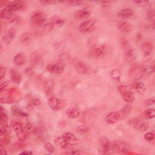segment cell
<instances>
[{
    "instance_id": "6da1fadb",
    "label": "cell",
    "mask_w": 155,
    "mask_h": 155,
    "mask_svg": "<svg viewBox=\"0 0 155 155\" xmlns=\"http://www.w3.org/2000/svg\"><path fill=\"white\" fill-rule=\"evenodd\" d=\"M47 15L41 11H35L31 15L30 24L32 28L38 30L46 21Z\"/></svg>"
},
{
    "instance_id": "7a4b0ae2",
    "label": "cell",
    "mask_w": 155,
    "mask_h": 155,
    "mask_svg": "<svg viewBox=\"0 0 155 155\" xmlns=\"http://www.w3.org/2000/svg\"><path fill=\"white\" fill-rule=\"evenodd\" d=\"M117 89L118 93L125 102L128 104H131L134 102V96L131 86L121 85H119Z\"/></svg>"
},
{
    "instance_id": "3957f363",
    "label": "cell",
    "mask_w": 155,
    "mask_h": 155,
    "mask_svg": "<svg viewBox=\"0 0 155 155\" xmlns=\"http://www.w3.org/2000/svg\"><path fill=\"white\" fill-rule=\"evenodd\" d=\"M144 73L143 66L139 64H135L131 67L128 74L130 79L134 81H137L140 79L143 76Z\"/></svg>"
},
{
    "instance_id": "277c9868",
    "label": "cell",
    "mask_w": 155,
    "mask_h": 155,
    "mask_svg": "<svg viewBox=\"0 0 155 155\" xmlns=\"http://www.w3.org/2000/svg\"><path fill=\"white\" fill-rule=\"evenodd\" d=\"M73 65L76 70V71L79 74H90L91 71V68L86 64L84 62L81 60L79 58H75L72 59Z\"/></svg>"
},
{
    "instance_id": "5b68a950",
    "label": "cell",
    "mask_w": 155,
    "mask_h": 155,
    "mask_svg": "<svg viewBox=\"0 0 155 155\" xmlns=\"http://www.w3.org/2000/svg\"><path fill=\"white\" fill-rule=\"evenodd\" d=\"M111 150L117 153L126 154L131 151V147L124 141L115 140L111 143Z\"/></svg>"
},
{
    "instance_id": "8992f818",
    "label": "cell",
    "mask_w": 155,
    "mask_h": 155,
    "mask_svg": "<svg viewBox=\"0 0 155 155\" xmlns=\"http://www.w3.org/2000/svg\"><path fill=\"white\" fill-rule=\"evenodd\" d=\"M128 124L130 126L140 131H145L149 128V124L147 121H143L139 118L133 117L128 120Z\"/></svg>"
},
{
    "instance_id": "52a82bcc",
    "label": "cell",
    "mask_w": 155,
    "mask_h": 155,
    "mask_svg": "<svg viewBox=\"0 0 155 155\" xmlns=\"http://www.w3.org/2000/svg\"><path fill=\"white\" fill-rule=\"evenodd\" d=\"M107 53V48L105 45H95L93 46L88 51L90 56L99 59L103 58Z\"/></svg>"
},
{
    "instance_id": "ba28073f",
    "label": "cell",
    "mask_w": 155,
    "mask_h": 155,
    "mask_svg": "<svg viewBox=\"0 0 155 155\" xmlns=\"http://www.w3.org/2000/svg\"><path fill=\"white\" fill-rule=\"evenodd\" d=\"M12 128L15 131L19 140L25 141L28 137L27 135L25 130L20 122H18L17 120H13L12 122Z\"/></svg>"
},
{
    "instance_id": "9c48e42d",
    "label": "cell",
    "mask_w": 155,
    "mask_h": 155,
    "mask_svg": "<svg viewBox=\"0 0 155 155\" xmlns=\"http://www.w3.org/2000/svg\"><path fill=\"white\" fill-rule=\"evenodd\" d=\"M5 7L12 13H15L18 11L25 10L27 8V4L23 1H14L8 2Z\"/></svg>"
},
{
    "instance_id": "30bf717a",
    "label": "cell",
    "mask_w": 155,
    "mask_h": 155,
    "mask_svg": "<svg viewBox=\"0 0 155 155\" xmlns=\"http://www.w3.org/2000/svg\"><path fill=\"white\" fill-rule=\"evenodd\" d=\"M65 64L63 61L59 60L54 64H50L47 66V70L48 71L52 74H61L65 69Z\"/></svg>"
},
{
    "instance_id": "8fae6325",
    "label": "cell",
    "mask_w": 155,
    "mask_h": 155,
    "mask_svg": "<svg viewBox=\"0 0 155 155\" xmlns=\"http://www.w3.org/2000/svg\"><path fill=\"white\" fill-rule=\"evenodd\" d=\"M96 20L94 19H88L83 21L79 26L78 30L81 33H87L91 31L95 27Z\"/></svg>"
},
{
    "instance_id": "7c38bea8",
    "label": "cell",
    "mask_w": 155,
    "mask_h": 155,
    "mask_svg": "<svg viewBox=\"0 0 155 155\" xmlns=\"http://www.w3.org/2000/svg\"><path fill=\"white\" fill-rule=\"evenodd\" d=\"M30 62L32 67L39 68L42 66L44 60L41 53H39V52L37 51H35L31 53L30 56Z\"/></svg>"
},
{
    "instance_id": "4fadbf2b",
    "label": "cell",
    "mask_w": 155,
    "mask_h": 155,
    "mask_svg": "<svg viewBox=\"0 0 155 155\" xmlns=\"http://www.w3.org/2000/svg\"><path fill=\"white\" fill-rule=\"evenodd\" d=\"M99 150L102 153H108L111 150V143L108 137L101 136L99 138Z\"/></svg>"
},
{
    "instance_id": "5bb4252c",
    "label": "cell",
    "mask_w": 155,
    "mask_h": 155,
    "mask_svg": "<svg viewBox=\"0 0 155 155\" xmlns=\"http://www.w3.org/2000/svg\"><path fill=\"white\" fill-rule=\"evenodd\" d=\"M48 105L53 110L58 111L64 107V102L62 100L56 97L51 96L48 99Z\"/></svg>"
},
{
    "instance_id": "9a60e30c",
    "label": "cell",
    "mask_w": 155,
    "mask_h": 155,
    "mask_svg": "<svg viewBox=\"0 0 155 155\" xmlns=\"http://www.w3.org/2000/svg\"><path fill=\"white\" fill-rule=\"evenodd\" d=\"M117 27L119 30L124 33H129L133 30L132 25L125 21H119L117 23Z\"/></svg>"
},
{
    "instance_id": "2e32d148",
    "label": "cell",
    "mask_w": 155,
    "mask_h": 155,
    "mask_svg": "<svg viewBox=\"0 0 155 155\" xmlns=\"http://www.w3.org/2000/svg\"><path fill=\"white\" fill-rule=\"evenodd\" d=\"M55 144L58 146L59 147L61 148L62 149H68L69 148H71V147L70 145L66 139V138L63 136L61 135L58 137H56L54 140Z\"/></svg>"
},
{
    "instance_id": "e0dca14e",
    "label": "cell",
    "mask_w": 155,
    "mask_h": 155,
    "mask_svg": "<svg viewBox=\"0 0 155 155\" xmlns=\"http://www.w3.org/2000/svg\"><path fill=\"white\" fill-rule=\"evenodd\" d=\"M16 31L14 28L8 29L3 36V41L6 44H10L15 37Z\"/></svg>"
},
{
    "instance_id": "ac0fdd59",
    "label": "cell",
    "mask_w": 155,
    "mask_h": 155,
    "mask_svg": "<svg viewBox=\"0 0 155 155\" xmlns=\"http://www.w3.org/2000/svg\"><path fill=\"white\" fill-rule=\"evenodd\" d=\"M91 13V11L89 8H85L83 9L76 11L74 13V18L76 20H82L87 18Z\"/></svg>"
},
{
    "instance_id": "d6986e66",
    "label": "cell",
    "mask_w": 155,
    "mask_h": 155,
    "mask_svg": "<svg viewBox=\"0 0 155 155\" xmlns=\"http://www.w3.org/2000/svg\"><path fill=\"white\" fill-rule=\"evenodd\" d=\"M120 119V116L118 111L111 112L108 113L105 117L106 122L109 124H114L117 122Z\"/></svg>"
},
{
    "instance_id": "ffe728a7",
    "label": "cell",
    "mask_w": 155,
    "mask_h": 155,
    "mask_svg": "<svg viewBox=\"0 0 155 155\" xmlns=\"http://www.w3.org/2000/svg\"><path fill=\"white\" fill-rule=\"evenodd\" d=\"M153 45L151 42L147 41L143 42L141 45V49L146 57H149L153 50Z\"/></svg>"
},
{
    "instance_id": "44dd1931",
    "label": "cell",
    "mask_w": 155,
    "mask_h": 155,
    "mask_svg": "<svg viewBox=\"0 0 155 155\" xmlns=\"http://www.w3.org/2000/svg\"><path fill=\"white\" fill-rule=\"evenodd\" d=\"M7 97L14 99L15 102L18 101L21 97V92L17 88L12 87L7 91Z\"/></svg>"
},
{
    "instance_id": "7402d4cb",
    "label": "cell",
    "mask_w": 155,
    "mask_h": 155,
    "mask_svg": "<svg viewBox=\"0 0 155 155\" xmlns=\"http://www.w3.org/2000/svg\"><path fill=\"white\" fill-rule=\"evenodd\" d=\"M26 61V56L24 53H18L16 54L13 58V62L18 65H22Z\"/></svg>"
},
{
    "instance_id": "603a6c76",
    "label": "cell",
    "mask_w": 155,
    "mask_h": 155,
    "mask_svg": "<svg viewBox=\"0 0 155 155\" xmlns=\"http://www.w3.org/2000/svg\"><path fill=\"white\" fill-rule=\"evenodd\" d=\"M54 81L51 79L47 80L45 82L44 87V91L47 96H50L52 94L53 90L54 88Z\"/></svg>"
},
{
    "instance_id": "cb8c5ba5",
    "label": "cell",
    "mask_w": 155,
    "mask_h": 155,
    "mask_svg": "<svg viewBox=\"0 0 155 155\" xmlns=\"http://www.w3.org/2000/svg\"><path fill=\"white\" fill-rule=\"evenodd\" d=\"M133 13L134 12L131 9L125 8L120 10L117 13V16L120 19H127L132 16Z\"/></svg>"
},
{
    "instance_id": "d4e9b609",
    "label": "cell",
    "mask_w": 155,
    "mask_h": 155,
    "mask_svg": "<svg viewBox=\"0 0 155 155\" xmlns=\"http://www.w3.org/2000/svg\"><path fill=\"white\" fill-rule=\"evenodd\" d=\"M34 35L31 32H25L19 37V41L21 43L28 44L30 43L33 39Z\"/></svg>"
},
{
    "instance_id": "484cf974",
    "label": "cell",
    "mask_w": 155,
    "mask_h": 155,
    "mask_svg": "<svg viewBox=\"0 0 155 155\" xmlns=\"http://www.w3.org/2000/svg\"><path fill=\"white\" fill-rule=\"evenodd\" d=\"M27 98L28 104L31 107H39L42 104V101L39 97L28 94Z\"/></svg>"
},
{
    "instance_id": "4316f807",
    "label": "cell",
    "mask_w": 155,
    "mask_h": 155,
    "mask_svg": "<svg viewBox=\"0 0 155 155\" xmlns=\"http://www.w3.org/2000/svg\"><path fill=\"white\" fill-rule=\"evenodd\" d=\"M67 140L68 142L70 145L72 147L73 145H75L77 142H78V139L77 137L71 133L68 132V133H65L62 134Z\"/></svg>"
},
{
    "instance_id": "83f0119b",
    "label": "cell",
    "mask_w": 155,
    "mask_h": 155,
    "mask_svg": "<svg viewBox=\"0 0 155 155\" xmlns=\"http://www.w3.org/2000/svg\"><path fill=\"white\" fill-rule=\"evenodd\" d=\"M131 110V106L130 104L125 105L119 111H118V113L120 116V119H123L125 117H126L130 113Z\"/></svg>"
},
{
    "instance_id": "f1b7e54d",
    "label": "cell",
    "mask_w": 155,
    "mask_h": 155,
    "mask_svg": "<svg viewBox=\"0 0 155 155\" xmlns=\"http://www.w3.org/2000/svg\"><path fill=\"white\" fill-rule=\"evenodd\" d=\"M125 61L128 63H131L134 62L136 59V54L135 52L131 49L125 53L124 55Z\"/></svg>"
},
{
    "instance_id": "f546056e",
    "label": "cell",
    "mask_w": 155,
    "mask_h": 155,
    "mask_svg": "<svg viewBox=\"0 0 155 155\" xmlns=\"http://www.w3.org/2000/svg\"><path fill=\"white\" fill-rule=\"evenodd\" d=\"M11 79L13 82L16 84H20L22 81V76L21 74L16 70H12L10 73Z\"/></svg>"
},
{
    "instance_id": "4dcf8cb0",
    "label": "cell",
    "mask_w": 155,
    "mask_h": 155,
    "mask_svg": "<svg viewBox=\"0 0 155 155\" xmlns=\"http://www.w3.org/2000/svg\"><path fill=\"white\" fill-rule=\"evenodd\" d=\"M66 114L69 118L76 119L80 116V111L75 108H70L66 110Z\"/></svg>"
},
{
    "instance_id": "1f68e13d",
    "label": "cell",
    "mask_w": 155,
    "mask_h": 155,
    "mask_svg": "<svg viewBox=\"0 0 155 155\" xmlns=\"http://www.w3.org/2000/svg\"><path fill=\"white\" fill-rule=\"evenodd\" d=\"M0 121L1 125H4L8 124V116L5 111V109L1 106V114H0Z\"/></svg>"
},
{
    "instance_id": "d6a6232c",
    "label": "cell",
    "mask_w": 155,
    "mask_h": 155,
    "mask_svg": "<svg viewBox=\"0 0 155 155\" xmlns=\"http://www.w3.org/2000/svg\"><path fill=\"white\" fill-rule=\"evenodd\" d=\"M134 87L136 89L137 91L140 94V95H143L146 91V87L143 83L141 82H136L134 84Z\"/></svg>"
},
{
    "instance_id": "836d02e7",
    "label": "cell",
    "mask_w": 155,
    "mask_h": 155,
    "mask_svg": "<svg viewBox=\"0 0 155 155\" xmlns=\"http://www.w3.org/2000/svg\"><path fill=\"white\" fill-rule=\"evenodd\" d=\"M120 46H121L122 48L124 50V51H125V53L132 49L128 41L125 38H121V39H120Z\"/></svg>"
},
{
    "instance_id": "e575fe53",
    "label": "cell",
    "mask_w": 155,
    "mask_h": 155,
    "mask_svg": "<svg viewBox=\"0 0 155 155\" xmlns=\"http://www.w3.org/2000/svg\"><path fill=\"white\" fill-rule=\"evenodd\" d=\"M54 26H58V27H61L64 25V20L59 17L57 16H53L50 19V21Z\"/></svg>"
},
{
    "instance_id": "d590c367",
    "label": "cell",
    "mask_w": 155,
    "mask_h": 155,
    "mask_svg": "<svg viewBox=\"0 0 155 155\" xmlns=\"http://www.w3.org/2000/svg\"><path fill=\"white\" fill-rule=\"evenodd\" d=\"M121 71L118 69V68H116L113 70L111 73H110V76L111 77V78L113 79H114V81H119L120 77H121Z\"/></svg>"
},
{
    "instance_id": "8d00e7d4",
    "label": "cell",
    "mask_w": 155,
    "mask_h": 155,
    "mask_svg": "<svg viewBox=\"0 0 155 155\" xmlns=\"http://www.w3.org/2000/svg\"><path fill=\"white\" fill-rule=\"evenodd\" d=\"M155 116V110L153 108H148L144 111L143 116L147 119L153 118Z\"/></svg>"
},
{
    "instance_id": "74e56055",
    "label": "cell",
    "mask_w": 155,
    "mask_h": 155,
    "mask_svg": "<svg viewBox=\"0 0 155 155\" xmlns=\"http://www.w3.org/2000/svg\"><path fill=\"white\" fill-rule=\"evenodd\" d=\"M144 68L145 73H147L148 74H150L153 73L154 71V65L153 62H150V64L147 65H143Z\"/></svg>"
},
{
    "instance_id": "f35d334b",
    "label": "cell",
    "mask_w": 155,
    "mask_h": 155,
    "mask_svg": "<svg viewBox=\"0 0 155 155\" xmlns=\"http://www.w3.org/2000/svg\"><path fill=\"white\" fill-rule=\"evenodd\" d=\"M10 132H11V128L8 124L4 125H1L0 135L10 134Z\"/></svg>"
},
{
    "instance_id": "ab89813d",
    "label": "cell",
    "mask_w": 155,
    "mask_h": 155,
    "mask_svg": "<svg viewBox=\"0 0 155 155\" xmlns=\"http://www.w3.org/2000/svg\"><path fill=\"white\" fill-rule=\"evenodd\" d=\"M12 113H13V115L17 116L24 117V116H27V114L26 113H25L24 112H23L22 111L19 110L16 107H13L12 108Z\"/></svg>"
},
{
    "instance_id": "60d3db41",
    "label": "cell",
    "mask_w": 155,
    "mask_h": 155,
    "mask_svg": "<svg viewBox=\"0 0 155 155\" xmlns=\"http://www.w3.org/2000/svg\"><path fill=\"white\" fill-rule=\"evenodd\" d=\"M60 2L70 6H78L82 3L81 1H60Z\"/></svg>"
},
{
    "instance_id": "b9f144b4",
    "label": "cell",
    "mask_w": 155,
    "mask_h": 155,
    "mask_svg": "<svg viewBox=\"0 0 155 155\" xmlns=\"http://www.w3.org/2000/svg\"><path fill=\"white\" fill-rule=\"evenodd\" d=\"M10 142V134L1 135V144L3 145H8Z\"/></svg>"
},
{
    "instance_id": "7bdbcfd3",
    "label": "cell",
    "mask_w": 155,
    "mask_h": 155,
    "mask_svg": "<svg viewBox=\"0 0 155 155\" xmlns=\"http://www.w3.org/2000/svg\"><path fill=\"white\" fill-rule=\"evenodd\" d=\"M154 14L155 13L153 10H149L147 13V19H148V21L152 22L153 25H154Z\"/></svg>"
},
{
    "instance_id": "ee69618b",
    "label": "cell",
    "mask_w": 155,
    "mask_h": 155,
    "mask_svg": "<svg viewBox=\"0 0 155 155\" xmlns=\"http://www.w3.org/2000/svg\"><path fill=\"white\" fill-rule=\"evenodd\" d=\"M44 148L47 151H48V153H53L54 151V147L50 142H45V143Z\"/></svg>"
},
{
    "instance_id": "f6af8a7d",
    "label": "cell",
    "mask_w": 155,
    "mask_h": 155,
    "mask_svg": "<svg viewBox=\"0 0 155 155\" xmlns=\"http://www.w3.org/2000/svg\"><path fill=\"white\" fill-rule=\"evenodd\" d=\"M1 102L4 104H12L15 102V101L9 97H1Z\"/></svg>"
},
{
    "instance_id": "bcb514c9",
    "label": "cell",
    "mask_w": 155,
    "mask_h": 155,
    "mask_svg": "<svg viewBox=\"0 0 155 155\" xmlns=\"http://www.w3.org/2000/svg\"><path fill=\"white\" fill-rule=\"evenodd\" d=\"M16 148L19 150H23L26 148V144L24 143V141H21L16 142L15 144Z\"/></svg>"
},
{
    "instance_id": "7dc6e473",
    "label": "cell",
    "mask_w": 155,
    "mask_h": 155,
    "mask_svg": "<svg viewBox=\"0 0 155 155\" xmlns=\"http://www.w3.org/2000/svg\"><path fill=\"white\" fill-rule=\"evenodd\" d=\"M133 2L140 7H145L149 4V2L147 1H133Z\"/></svg>"
},
{
    "instance_id": "c3c4849f",
    "label": "cell",
    "mask_w": 155,
    "mask_h": 155,
    "mask_svg": "<svg viewBox=\"0 0 155 155\" xmlns=\"http://www.w3.org/2000/svg\"><path fill=\"white\" fill-rule=\"evenodd\" d=\"M39 2L41 4L43 5H53L58 2L56 1H51V0H46V1H39Z\"/></svg>"
},
{
    "instance_id": "681fc988",
    "label": "cell",
    "mask_w": 155,
    "mask_h": 155,
    "mask_svg": "<svg viewBox=\"0 0 155 155\" xmlns=\"http://www.w3.org/2000/svg\"><path fill=\"white\" fill-rule=\"evenodd\" d=\"M66 152L65 153L67 154H79L80 152L78 150H76V149H74L72 147L71 148H69L68 149H66Z\"/></svg>"
},
{
    "instance_id": "f907efd6",
    "label": "cell",
    "mask_w": 155,
    "mask_h": 155,
    "mask_svg": "<svg viewBox=\"0 0 155 155\" xmlns=\"http://www.w3.org/2000/svg\"><path fill=\"white\" fill-rule=\"evenodd\" d=\"M154 134L152 133H147L144 136L145 139L148 142H151V140H153L154 139Z\"/></svg>"
},
{
    "instance_id": "816d5d0a",
    "label": "cell",
    "mask_w": 155,
    "mask_h": 155,
    "mask_svg": "<svg viewBox=\"0 0 155 155\" xmlns=\"http://www.w3.org/2000/svg\"><path fill=\"white\" fill-rule=\"evenodd\" d=\"M24 72L26 76L30 77L33 74V69L31 67H27L24 70Z\"/></svg>"
},
{
    "instance_id": "f5cc1de1",
    "label": "cell",
    "mask_w": 155,
    "mask_h": 155,
    "mask_svg": "<svg viewBox=\"0 0 155 155\" xmlns=\"http://www.w3.org/2000/svg\"><path fill=\"white\" fill-rule=\"evenodd\" d=\"M154 102H155L154 97H151V98H150V99H148L146 100V101H145V103L147 105L150 106V105H153V104H154Z\"/></svg>"
},
{
    "instance_id": "db71d44e",
    "label": "cell",
    "mask_w": 155,
    "mask_h": 155,
    "mask_svg": "<svg viewBox=\"0 0 155 155\" xmlns=\"http://www.w3.org/2000/svg\"><path fill=\"white\" fill-rule=\"evenodd\" d=\"M9 84V82L8 81H5V82H2L1 84V88H0V91L2 93L3 91L4 90H5L6 88V87Z\"/></svg>"
},
{
    "instance_id": "11a10c76",
    "label": "cell",
    "mask_w": 155,
    "mask_h": 155,
    "mask_svg": "<svg viewBox=\"0 0 155 155\" xmlns=\"http://www.w3.org/2000/svg\"><path fill=\"white\" fill-rule=\"evenodd\" d=\"M5 72H6V70H5V67H4L3 66H1V70H0L1 79H2L4 78V77L5 75Z\"/></svg>"
},
{
    "instance_id": "9f6ffc18",
    "label": "cell",
    "mask_w": 155,
    "mask_h": 155,
    "mask_svg": "<svg viewBox=\"0 0 155 155\" xmlns=\"http://www.w3.org/2000/svg\"><path fill=\"white\" fill-rule=\"evenodd\" d=\"M96 2H97V3H99L101 5H102V6H104V7H107V6H108V5L111 3V2H110V1H96Z\"/></svg>"
},
{
    "instance_id": "6f0895ef",
    "label": "cell",
    "mask_w": 155,
    "mask_h": 155,
    "mask_svg": "<svg viewBox=\"0 0 155 155\" xmlns=\"http://www.w3.org/2000/svg\"><path fill=\"white\" fill-rule=\"evenodd\" d=\"M88 127L83 125V126H81L79 128V132H81V133H84V132H87L88 131Z\"/></svg>"
},
{
    "instance_id": "680465c9",
    "label": "cell",
    "mask_w": 155,
    "mask_h": 155,
    "mask_svg": "<svg viewBox=\"0 0 155 155\" xmlns=\"http://www.w3.org/2000/svg\"><path fill=\"white\" fill-rule=\"evenodd\" d=\"M0 151H1V154H3V155H6V154H7L8 153H7V151H6V150H5V147H4V145H2V144H1V147H0Z\"/></svg>"
},
{
    "instance_id": "91938a15",
    "label": "cell",
    "mask_w": 155,
    "mask_h": 155,
    "mask_svg": "<svg viewBox=\"0 0 155 155\" xmlns=\"http://www.w3.org/2000/svg\"><path fill=\"white\" fill-rule=\"evenodd\" d=\"M33 153L30 150H25L20 153V154H32Z\"/></svg>"
}]
</instances>
